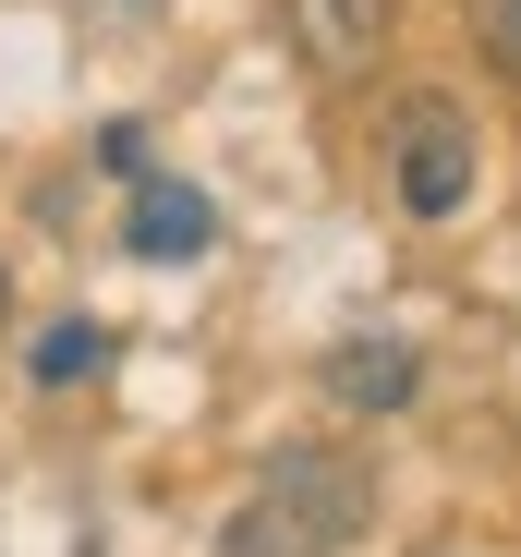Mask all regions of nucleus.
Segmentation results:
<instances>
[{"label":"nucleus","instance_id":"obj_1","mask_svg":"<svg viewBox=\"0 0 521 557\" xmlns=\"http://www.w3.org/2000/svg\"><path fill=\"white\" fill-rule=\"evenodd\" d=\"M376 485H364V460H339V448H280L268 473L243 485L231 509V557H339L364 533Z\"/></svg>","mask_w":521,"mask_h":557},{"label":"nucleus","instance_id":"obj_2","mask_svg":"<svg viewBox=\"0 0 521 557\" xmlns=\"http://www.w3.org/2000/svg\"><path fill=\"white\" fill-rule=\"evenodd\" d=\"M400 207L412 219H461L473 207V122L449 98H412L400 110Z\"/></svg>","mask_w":521,"mask_h":557},{"label":"nucleus","instance_id":"obj_3","mask_svg":"<svg viewBox=\"0 0 521 557\" xmlns=\"http://www.w3.org/2000/svg\"><path fill=\"white\" fill-rule=\"evenodd\" d=\"M122 243H134L146 267H195V255L219 243V207L195 195V182H158V170H146L134 207H122Z\"/></svg>","mask_w":521,"mask_h":557},{"label":"nucleus","instance_id":"obj_4","mask_svg":"<svg viewBox=\"0 0 521 557\" xmlns=\"http://www.w3.org/2000/svg\"><path fill=\"white\" fill-rule=\"evenodd\" d=\"M280 13L315 73H376V49H388V0H280Z\"/></svg>","mask_w":521,"mask_h":557},{"label":"nucleus","instance_id":"obj_5","mask_svg":"<svg viewBox=\"0 0 521 557\" xmlns=\"http://www.w3.org/2000/svg\"><path fill=\"white\" fill-rule=\"evenodd\" d=\"M327 388H339V412H400L412 400V351L400 339H339L327 351Z\"/></svg>","mask_w":521,"mask_h":557},{"label":"nucleus","instance_id":"obj_6","mask_svg":"<svg viewBox=\"0 0 521 557\" xmlns=\"http://www.w3.org/2000/svg\"><path fill=\"white\" fill-rule=\"evenodd\" d=\"M98 339H110V327H85V315L49 327V339H37V376H85V363H98Z\"/></svg>","mask_w":521,"mask_h":557},{"label":"nucleus","instance_id":"obj_7","mask_svg":"<svg viewBox=\"0 0 521 557\" xmlns=\"http://www.w3.org/2000/svg\"><path fill=\"white\" fill-rule=\"evenodd\" d=\"M98 158H110L122 182H146V134H134V122H110V134H98Z\"/></svg>","mask_w":521,"mask_h":557},{"label":"nucleus","instance_id":"obj_8","mask_svg":"<svg viewBox=\"0 0 521 557\" xmlns=\"http://www.w3.org/2000/svg\"><path fill=\"white\" fill-rule=\"evenodd\" d=\"M497 61L521 73V0H497Z\"/></svg>","mask_w":521,"mask_h":557}]
</instances>
